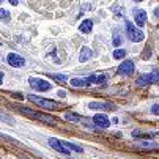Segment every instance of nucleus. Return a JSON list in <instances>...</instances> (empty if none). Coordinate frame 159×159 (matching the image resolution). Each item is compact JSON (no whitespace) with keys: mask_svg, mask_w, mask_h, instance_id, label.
<instances>
[{"mask_svg":"<svg viewBox=\"0 0 159 159\" xmlns=\"http://www.w3.org/2000/svg\"><path fill=\"white\" fill-rule=\"evenodd\" d=\"M92 29H93V20H90V19L82 20L80 25H79V30L82 33H90V32H92Z\"/></svg>","mask_w":159,"mask_h":159,"instance_id":"obj_12","label":"nucleus"},{"mask_svg":"<svg viewBox=\"0 0 159 159\" xmlns=\"http://www.w3.org/2000/svg\"><path fill=\"white\" fill-rule=\"evenodd\" d=\"M63 145L66 147L68 151H74V153H84V150L79 147V145H74V143H70V142H63Z\"/></svg>","mask_w":159,"mask_h":159,"instance_id":"obj_17","label":"nucleus"},{"mask_svg":"<svg viewBox=\"0 0 159 159\" xmlns=\"http://www.w3.org/2000/svg\"><path fill=\"white\" fill-rule=\"evenodd\" d=\"M126 51L125 49H117L115 52H113V58H117V60H120V58H123V57H126Z\"/></svg>","mask_w":159,"mask_h":159,"instance_id":"obj_20","label":"nucleus"},{"mask_svg":"<svg viewBox=\"0 0 159 159\" xmlns=\"http://www.w3.org/2000/svg\"><path fill=\"white\" fill-rule=\"evenodd\" d=\"M135 2H142V0H135Z\"/></svg>","mask_w":159,"mask_h":159,"instance_id":"obj_26","label":"nucleus"},{"mask_svg":"<svg viewBox=\"0 0 159 159\" xmlns=\"http://www.w3.org/2000/svg\"><path fill=\"white\" fill-rule=\"evenodd\" d=\"M93 121H95V125L99 126V128H109V125H110L109 117L104 115V113H96V115L93 117Z\"/></svg>","mask_w":159,"mask_h":159,"instance_id":"obj_8","label":"nucleus"},{"mask_svg":"<svg viewBox=\"0 0 159 159\" xmlns=\"http://www.w3.org/2000/svg\"><path fill=\"white\" fill-rule=\"evenodd\" d=\"M71 85L73 87H90L92 84H90L88 77H82V79H71Z\"/></svg>","mask_w":159,"mask_h":159,"instance_id":"obj_14","label":"nucleus"},{"mask_svg":"<svg viewBox=\"0 0 159 159\" xmlns=\"http://www.w3.org/2000/svg\"><path fill=\"white\" fill-rule=\"evenodd\" d=\"M0 16H2V19H3V20H8V19H10V14H8V11H7V10H3V8L0 10Z\"/></svg>","mask_w":159,"mask_h":159,"instance_id":"obj_21","label":"nucleus"},{"mask_svg":"<svg viewBox=\"0 0 159 159\" xmlns=\"http://www.w3.org/2000/svg\"><path fill=\"white\" fill-rule=\"evenodd\" d=\"M134 19H135V24L142 27L145 22H147V13L143 10H135L134 11Z\"/></svg>","mask_w":159,"mask_h":159,"instance_id":"obj_10","label":"nucleus"},{"mask_svg":"<svg viewBox=\"0 0 159 159\" xmlns=\"http://www.w3.org/2000/svg\"><path fill=\"white\" fill-rule=\"evenodd\" d=\"M65 118L68 120V121H79L80 120V117L79 115H76V113H71V112H68V113H65Z\"/></svg>","mask_w":159,"mask_h":159,"instance_id":"obj_19","label":"nucleus"},{"mask_svg":"<svg viewBox=\"0 0 159 159\" xmlns=\"http://www.w3.org/2000/svg\"><path fill=\"white\" fill-rule=\"evenodd\" d=\"M88 107L93 109V110H95V109H113V106L109 104V102H90Z\"/></svg>","mask_w":159,"mask_h":159,"instance_id":"obj_16","label":"nucleus"},{"mask_svg":"<svg viewBox=\"0 0 159 159\" xmlns=\"http://www.w3.org/2000/svg\"><path fill=\"white\" fill-rule=\"evenodd\" d=\"M17 109H19L20 112L27 113L29 117L36 118V120H39V121H43V123H48V125H55V123H57V120H55L54 117L48 115V113H41V112H36V110H32V109H27V107H17Z\"/></svg>","mask_w":159,"mask_h":159,"instance_id":"obj_1","label":"nucleus"},{"mask_svg":"<svg viewBox=\"0 0 159 159\" xmlns=\"http://www.w3.org/2000/svg\"><path fill=\"white\" fill-rule=\"evenodd\" d=\"M134 61H131V60H126V61H123L121 65H120V68H118V73L120 74H125V76H129V74H132L134 73Z\"/></svg>","mask_w":159,"mask_h":159,"instance_id":"obj_7","label":"nucleus"},{"mask_svg":"<svg viewBox=\"0 0 159 159\" xmlns=\"http://www.w3.org/2000/svg\"><path fill=\"white\" fill-rule=\"evenodd\" d=\"M29 84H30L35 90H39V92H49V90L52 88L51 82L43 80V79H38V77H30V79H29Z\"/></svg>","mask_w":159,"mask_h":159,"instance_id":"obj_5","label":"nucleus"},{"mask_svg":"<svg viewBox=\"0 0 159 159\" xmlns=\"http://www.w3.org/2000/svg\"><path fill=\"white\" fill-rule=\"evenodd\" d=\"M126 32H128L129 39H131V41H134V43H140V41L145 38L143 32H142V30H139V29H135V27L131 24V22H126Z\"/></svg>","mask_w":159,"mask_h":159,"instance_id":"obj_4","label":"nucleus"},{"mask_svg":"<svg viewBox=\"0 0 159 159\" xmlns=\"http://www.w3.org/2000/svg\"><path fill=\"white\" fill-rule=\"evenodd\" d=\"M51 79H54V80H57V82H60V84H65L66 80H68V77L65 76V74H48Z\"/></svg>","mask_w":159,"mask_h":159,"instance_id":"obj_18","label":"nucleus"},{"mask_svg":"<svg viewBox=\"0 0 159 159\" xmlns=\"http://www.w3.org/2000/svg\"><path fill=\"white\" fill-rule=\"evenodd\" d=\"M10 3H11V5H14V7H16V5H17V3H19V0H10Z\"/></svg>","mask_w":159,"mask_h":159,"instance_id":"obj_24","label":"nucleus"},{"mask_svg":"<svg viewBox=\"0 0 159 159\" xmlns=\"http://www.w3.org/2000/svg\"><path fill=\"white\" fill-rule=\"evenodd\" d=\"M154 82H159V70H154L153 73H147V74H142L135 85L137 87H143V85H148V84H154Z\"/></svg>","mask_w":159,"mask_h":159,"instance_id":"obj_3","label":"nucleus"},{"mask_svg":"<svg viewBox=\"0 0 159 159\" xmlns=\"http://www.w3.org/2000/svg\"><path fill=\"white\" fill-rule=\"evenodd\" d=\"M88 80H90V84H104L107 80V76L106 74H92V76H88Z\"/></svg>","mask_w":159,"mask_h":159,"instance_id":"obj_13","label":"nucleus"},{"mask_svg":"<svg viewBox=\"0 0 159 159\" xmlns=\"http://www.w3.org/2000/svg\"><path fill=\"white\" fill-rule=\"evenodd\" d=\"M139 148H151V150H156V148H159V145L156 143V142H151V140H143V142H137L135 143Z\"/></svg>","mask_w":159,"mask_h":159,"instance_id":"obj_15","label":"nucleus"},{"mask_svg":"<svg viewBox=\"0 0 159 159\" xmlns=\"http://www.w3.org/2000/svg\"><path fill=\"white\" fill-rule=\"evenodd\" d=\"M92 55H93V51L90 49V48H87V46H84L82 51H80V55H79V61L80 63H85L87 60L92 58Z\"/></svg>","mask_w":159,"mask_h":159,"instance_id":"obj_11","label":"nucleus"},{"mask_svg":"<svg viewBox=\"0 0 159 159\" xmlns=\"http://www.w3.org/2000/svg\"><path fill=\"white\" fill-rule=\"evenodd\" d=\"M154 16H156V17H159V7H157V8H154Z\"/></svg>","mask_w":159,"mask_h":159,"instance_id":"obj_25","label":"nucleus"},{"mask_svg":"<svg viewBox=\"0 0 159 159\" xmlns=\"http://www.w3.org/2000/svg\"><path fill=\"white\" fill-rule=\"evenodd\" d=\"M29 101H33L35 104H38L39 107H44V109H48V110H55L58 109V104L52 99H46V98H41V96H36V95H29L27 96Z\"/></svg>","mask_w":159,"mask_h":159,"instance_id":"obj_2","label":"nucleus"},{"mask_svg":"<svg viewBox=\"0 0 159 159\" xmlns=\"http://www.w3.org/2000/svg\"><path fill=\"white\" fill-rule=\"evenodd\" d=\"M68 159H71V157H68Z\"/></svg>","mask_w":159,"mask_h":159,"instance_id":"obj_27","label":"nucleus"},{"mask_svg":"<svg viewBox=\"0 0 159 159\" xmlns=\"http://www.w3.org/2000/svg\"><path fill=\"white\" fill-rule=\"evenodd\" d=\"M49 143H51V147H52L54 150H57V151H60V153H65V154L71 153V151L66 150V147L63 145V142H60V140L55 139V137H51V139H49Z\"/></svg>","mask_w":159,"mask_h":159,"instance_id":"obj_9","label":"nucleus"},{"mask_svg":"<svg viewBox=\"0 0 159 159\" xmlns=\"http://www.w3.org/2000/svg\"><path fill=\"white\" fill-rule=\"evenodd\" d=\"M113 44H115V46H120V36H118V35H115V39H113Z\"/></svg>","mask_w":159,"mask_h":159,"instance_id":"obj_23","label":"nucleus"},{"mask_svg":"<svg viewBox=\"0 0 159 159\" xmlns=\"http://www.w3.org/2000/svg\"><path fill=\"white\" fill-rule=\"evenodd\" d=\"M151 113L153 115H159V104H153L151 106Z\"/></svg>","mask_w":159,"mask_h":159,"instance_id":"obj_22","label":"nucleus"},{"mask_svg":"<svg viewBox=\"0 0 159 159\" xmlns=\"http://www.w3.org/2000/svg\"><path fill=\"white\" fill-rule=\"evenodd\" d=\"M7 61H8V65L13 66V68H20V66L25 65L24 57H20V55H17V54H8V55H7Z\"/></svg>","mask_w":159,"mask_h":159,"instance_id":"obj_6","label":"nucleus"}]
</instances>
